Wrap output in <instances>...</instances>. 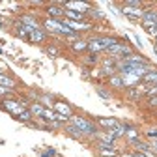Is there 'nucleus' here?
<instances>
[{
	"label": "nucleus",
	"mask_w": 157,
	"mask_h": 157,
	"mask_svg": "<svg viewBox=\"0 0 157 157\" xmlns=\"http://www.w3.org/2000/svg\"><path fill=\"white\" fill-rule=\"evenodd\" d=\"M64 19H69V21H75V23H84L86 21V15L71 11V10H64Z\"/></svg>",
	"instance_id": "obj_11"
},
{
	"label": "nucleus",
	"mask_w": 157,
	"mask_h": 157,
	"mask_svg": "<svg viewBox=\"0 0 157 157\" xmlns=\"http://www.w3.org/2000/svg\"><path fill=\"white\" fill-rule=\"evenodd\" d=\"M122 78H124V84H125V90L127 88H135V86H139L142 78L140 77H136V75H131V73H120Z\"/></svg>",
	"instance_id": "obj_9"
},
{
	"label": "nucleus",
	"mask_w": 157,
	"mask_h": 157,
	"mask_svg": "<svg viewBox=\"0 0 157 157\" xmlns=\"http://www.w3.org/2000/svg\"><path fill=\"white\" fill-rule=\"evenodd\" d=\"M148 103H150L151 107H157V95H153V97H150V99H148Z\"/></svg>",
	"instance_id": "obj_29"
},
{
	"label": "nucleus",
	"mask_w": 157,
	"mask_h": 157,
	"mask_svg": "<svg viewBox=\"0 0 157 157\" xmlns=\"http://www.w3.org/2000/svg\"><path fill=\"white\" fill-rule=\"evenodd\" d=\"M10 95H13V90H10L6 86H0V99H11Z\"/></svg>",
	"instance_id": "obj_24"
},
{
	"label": "nucleus",
	"mask_w": 157,
	"mask_h": 157,
	"mask_svg": "<svg viewBox=\"0 0 157 157\" xmlns=\"http://www.w3.org/2000/svg\"><path fill=\"white\" fill-rule=\"evenodd\" d=\"M60 6H64V10H71V11L82 13V15H86V13L92 10V4H88V2H78V0H69V2H60Z\"/></svg>",
	"instance_id": "obj_2"
},
{
	"label": "nucleus",
	"mask_w": 157,
	"mask_h": 157,
	"mask_svg": "<svg viewBox=\"0 0 157 157\" xmlns=\"http://www.w3.org/2000/svg\"><path fill=\"white\" fill-rule=\"evenodd\" d=\"M41 157H52V155H51L49 151H45V153H41Z\"/></svg>",
	"instance_id": "obj_34"
},
{
	"label": "nucleus",
	"mask_w": 157,
	"mask_h": 157,
	"mask_svg": "<svg viewBox=\"0 0 157 157\" xmlns=\"http://www.w3.org/2000/svg\"><path fill=\"white\" fill-rule=\"evenodd\" d=\"M146 135L150 139H157V129H150V131H146Z\"/></svg>",
	"instance_id": "obj_28"
},
{
	"label": "nucleus",
	"mask_w": 157,
	"mask_h": 157,
	"mask_svg": "<svg viewBox=\"0 0 157 157\" xmlns=\"http://www.w3.org/2000/svg\"><path fill=\"white\" fill-rule=\"evenodd\" d=\"M120 157H135V155H133V153H122Z\"/></svg>",
	"instance_id": "obj_33"
},
{
	"label": "nucleus",
	"mask_w": 157,
	"mask_h": 157,
	"mask_svg": "<svg viewBox=\"0 0 157 157\" xmlns=\"http://www.w3.org/2000/svg\"><path fill=\"white\" fill-rule=\"evenodd\" d=\"M69 124H73L84 136H95L97 133H99V127H97V124L90 122L88 118H84V116H77V114H73V116L69 118Z\"/></svg>",
	"instance_id": "obj_1"
},
{
	"label": "nucleus",
	"mask_w": 157,
	"mask_h": 157,
	"mask_svg": "<svg viewBox=\"0 0 157 157\" xmlns=\"http://www.w3.org/2000/svg\"><path fill=\"white\" fill-rule=\"evenodd\" d=\"M135 37V41H136V45H139L140 49H142V41H140V37H136V36H133Z\"/></svg>",
	"instance_id": "obj_31"
},
{
	"label": "nucleus",
	"mask_w": 157,
	"mask_h": 157,
	"mask_svg": "<svg viewBox=\"0 0 157 157\" xmlns=\"http://www.w3.org/2000/svg\"><path fill=\"white\" fill-rule=\"evenodd\" d=\"M88 15H92V17H95V19H103V17H105V15H103L101 11H97L95 8H92V10L88 11Z\"/></svg>",
	"instance_id": "obj_26"
},
{
	"label": "nucleus",
	"mask_w": 157,
	"mask_h": 157,
	"mask_svg": "<svg viewBox=\"0 0 157 157\" xmlns=\"http://www.w3.org/2000/svg\"><path fill=\"white\" fill-rule=\"evenodd\" d=\"M120 11L131 19H142V13H144V10H133V8H125V6H122Z\"/></svg>",
	"instance_id": "obj_13"
},
{
	"label": "nucleus",
	"mask_w": 157,
	"mask_h": 157,
	"mask_svg": "<svg viewBox=\"0 0 157 157\" xmlns=\"http://www.w3.org/2000/svg\"><path fill=\"white\" fill-rule=\"evenodd\" d=\"M150 144H151V148H153V150H155V151H157V139H153V140H151V142H150Z\"/></svg>",
	"instance_id": "obj_32"
},
{
	"label": "nucleus",
	"mask_w": 157,
	"mask_h": 157,
	"mask_svg": "<svg viewBox=\"0 0 157 157\" xmlns=\"http://www.w3.org/2000/svg\"><path fill=\"white\" fill-rule=\"evenodd\" d=\"M28 110L34 114V116H37V118H41V114H43V110H45V107L39 103V101H36V103H30L28 105Z\"/></svg>",
	"instance_id": "obj_19"
},
{
	"label": "nucleus",
	"mask_w": 157,
	"mask_h": 157,
	"mask_svg": "<svg viewBox=\"0 0 157 157\" xmlns=\"http://www.w3.org/2000/svg\"><path fill=\"white\" fill-rule=\"evenodd\" d=\"M109 86L114 88V90H125V84H124V78L120 73H116L112 77H109Z\"/></svg>",
	"instance_id": "obj_10"
},
{
	"label": "nucleus",
	"mask_w": 157,
	"mask_h": 157,
	"mask_svg": "<svg viewBox=\"0 0 157 157\" xmlns=\"http://www.w3.org/2000/svg\"><path fill=\"white\" fill-rule=\"evenodd\" d=\"M0 86H6V88H10V90H15V88H17V82L13 81L11 77L0 73Z\"/></svg>",
	"instance_id": "obj_16"
},
{
	"label": "nucleus",
	"mask_w": 157,
	"mask_h": 157,
	"mask_svg": "<svg viewBox=\"0 0 157 157\" xmlns=\"http://www.w3.org/2000/svg\"><path fill=\"white\" fill-rule=\"evenodd\" d=\"M124 6H125V8H133V10H140L142 2H140V0H125Z\"/></svg>",
	"instance_id": "obj_23"
},
{
	"label": "nucleus",
	"mask_w": 157,
	"mask_h": 157,
	"mask_svg": "<svg viewBox=\"0 0 157 157\" xmlns=\"http://www.w3.org/2000/svg\"><path fill=\"white\" fill-rule=\"evenodd\" d=\"M157 23V11L155 10H144L142 13V26L148 28V26H155Z\"/></svg>",
	"instance_id": "obj_6"
},
{
	"label": "nucleus",
	"mask_w": 157,
	"mask_h": 157,
	"mask_svg": "<svg viewBox=\"0 0 157 157\" xmlns=\"http://www.w3.org/2000/svg\"><path fill=\"white\" fill-rule=\"evenodd\" d=\"M32 116H34V114H32V112H30L28 109H23L21 112H19V114L15 116V118H17L19 122H25V124H30V122H32Z\"/></svg>",
	"instance_id": "obj_20"
},
{
	"label": "nucleus",
	"mask_w": 157,
	"mask_h": 157,
	"mask_svg": "<svg viewBox=\"0 0 157 157\" xmlns=\"http://www.w3.org/2000/svg\"><path fill=\"white\" fill-rule=\"evenodd\" d=\"M25 26H28V28H32V30H37V28H43L41 25L37 23V19H34V17H30V15H23L21 19H19Z\"/></svg>",
	"instance_id": "obj_12"
},
{
	"label": "nucleus",
	"mask_w": 157,
	"mask_h": 157,
	"mask_svg": "<svg viewBox=\"0 0 157 157\" xmlns=\"http://www.w3.org/2000/svg\"><path fill=\"white\" fill-rule=\"evenodd\" d=\"M153 88H155V90H157V84H155V86H153Z\"/></svg>",
	"instance_id": "obj_37"
},
{
	"label": "nucleus",
	"mask_w": 157,
	"mask_h": 157,
	"mask_svg": "<svg viewBox=\"0 0 157 157\" xmlns=\"http://www.w3.org/2000/svg\"><path fill=\"white\" fill-rule=\"evenodd\" d=\"M99 155H103V157H116V155H118V150H109V148H99Z\"/></svg>",
	"instance_id": "obj_25"
},
{
	"label": "nucleus",
	"mask_w": 157,
	"mask_h": 157,
	"mask_svg": "<svg viewBox=\"0 0 157 157\" xmlns=\"http://www.w3.org/2000/svg\"><path fill=\"white\" fill-rule=\"evenodd\" d=\"M52 110L58 112V114H64V116H67V118L73 116V109H71V105L66 103V101H54V103H52Z\"/></svg>",
	"instance_id": "obj_5"
},
{
	"label": "nucleus",
	"mask_w": 157,
	"mask_h": 157,
	"mask_svg": "<svg viewBox=\"0 0 157 157\" xmlns=\"http://www.w3.org/2000/svg\"><path fill=\"white\" fill-rule=\"evenodd\" d=\"M71 51L73 52H84L88 51V39H78V41L71 43Z\"/></svg>",
	"instance_id": "obj_15"
},
{
	"label": "nucleus",
	"mask_w": 157,
	"mask_h": 157,
	"mask_svg": "<svg viewBox=\"0 0 157 157\" xmlns=\"http://www.w3.org/2000/svg\"><path fill=\"white\" fill-rule=\"evenodd\" d=\"M124 127H125V135L124 136H127V139H129V142L131 140H136V139H139V129H136L135 125H129V124H124Z\"/></svg>",
	"instance_id": "obj_14"
},
{
	"label": "nucleus",
	"mask_w": 157,
	"mask_h": 157,
	"mask_svg": "<svg viewBox=\"0 0 157 157\" xmlns=\"http://www.w3.org/2000/svg\"><path fill=\"white\" fill-rule=\"evenodd\" d=\"M0 28H4V21H2V17H0Z\"/></svg>",
	"instance_id": "obj_35"
},
{
	"label": "nucleus",
	"mask_w": 157,
	"mask_h": 157,
	"mask_svg": "<svg viewBox=\"0 0 157 157\" xmlns=\"http://www.w3.org/2000/svg\"><path fill=\"white\" fill-rule=\"evenodd\" d=\"M95 60H97V54H90L88 56V62H95Z\"/></svg>",
	"instance_id": "obj_30"
},
{
	"label": "nucleus",
	"mask_w": 157,
	"mask_h": 157,
	"mask_svg": "<svg viewBox=\"0 0 157 157\" xmlns=\"http://www.w3.org/2000/svg\"><path fill=\"white\" fill-rule=\"evenodd\" d=\"M95 124H97V127H103V131H109L116 125H120V122H118L116 118H97Z\"/></svg>",
	"instance_id": "obj_8"
},
{
	"label": "nucleus",
	"mask_w": 157,
	"mask_h": 157,
	"mask_svg": "<svg viewBox=\"0 0 157 157\" xmlns=\"http://www.w3.org/2000/svg\"><path fill=\"white\" fill-rule=\"evenodd\" d=\"M95 92H97V95H99V97H103V99H110V97H112V92L107 90L101 84H95Z\"/></svg>",
	"instance_id": "obj_21"
},
{
	"label": "nucleus",
	"mask_w": 157,
	"mask_h": 157,
	"mask_svg": "<svg viewBox=\"0 0 157 157\" xmlns=\"http://www.w3.org/2000/svg\"><path fill=\"white\" fill-rule=\"evenodd\" d=\"M124 62H131V64H150L144 56H140V54H136V52H133L131 56H127V58H122Z\"/></svg>",
	"instance_id": "obj_18"
},
{
	"label": "nucleus",
	"mask_w": 157,
	"mask_h": 157,
	"mask_svg": "<svg viewBox=\"0 0 157 157\" xmlns=\"http://www.w3.org/2000/svg\"><path fill=\"white\" fill-rule=\"evenodd\" d=\"M64 131H66L69 136H73V139H82V136H84L81 131H78V129L73 125V124H66V125H64Z\"/></svg>",
	"instance_id": "obj_17"
},
{
	"label": "nucleus",
	"mask_w": 157,
	"mask_h": 157,
	"mask_svg": "<svg viewBox=\"0 0 157 157\" xmlns=\"http://www.w3.org/2000/svg\"><path fill=\"white\" fill-rule=\"evenodd\" d=\"M0 107H2L6 112H10L13 118L19 114V112H21L25 107H21V103H19L17 99H2V103H0Z\"/></svg>",
	"instance_id": "obj_3"
},
{
	"label": "nucleus",
	"mask_w": 157,
	"mask_h": 157,
	"mask_svg": "<svg viewBox=\"0 0 157 157\" xmlns=\"http://www.w3.org/2000/svg\"><path fill=\"white\" fill-rule=\"evenodd\" d=\"M155 45H157V36H155Z\"/></svg>",
	"instance_id": "obj_36"
},
{
	"label": "nucleus",
	"mask_w": 157,
	"mask_h": 157,
	"mask_svg": "<svg viewBox=\"0 0 157 157\" xmlns=\"http://www.w3.org/2000/svg\"><path fill=\"white\" fill-rule=\"evenodd\" d=\"M47 52L51 56H58V54H60V49H58V47H47Z\"/></svg>",
	"instance_id": "obj_27"
},
{
	"label": "nucleus",
	"mask_w": 157,
	"mask_h": 157,
	"mask_svg": "<svg viewBox=\"0 0 157 157\" xmlns=\"http://www.w3.org/2000/svg\"><path fill=\"white\" fill-rule=\"evenodd\" d=\"M45 13L49 19H56V21H62L64 19V8H60V4H49L45 8Z\"/></svg>",
	"instance_id": "obj_4"
},
{
	"label": "nucleus",
	"mask_w": 157,
	"mask_h": 157,
	"mask_svg": "<svg viewBox=\"0 0 157 157\" xmlns=\"http://www.w3.org/2000/svg\"><path fill=\"white\" fill-rule=\"evenodd\" d=\"M47 37H49V34H47L43 28H37V30H30L28 41H32V43H43Z\"/></svg>",
	"instance_id": "obj_7"
},
{
	"label": "nucleus",
	"mask_w": 157,
	"mask_h": 157,
	"mask_svg": "<svg viewBox=\"0 0 157 157\" xmlns=\"http://www.w3.org/2000/svg\"><path fill=\"white\" fill-rule=\"evenodd\" d=\"M142 81H144V84L155 86V84H157V69L151 71V73H148V75H144V77H142Z\"/></svg>",
	"instance_id": "obj_22"
}]
</instances>
